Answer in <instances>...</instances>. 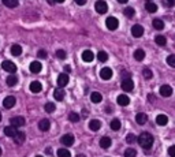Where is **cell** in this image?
I'll use <instances>...</instances> for the list:
<instances>
[{
	"label": "cell",
	"mask_w": 175,
	"mask_h": 157,
	"mask_svg": "<svg viewBox=\"0 0 175 157\" xmlns=\"http://www.w3.org/2000/svg\"><path fill=\"white\" fill-rule=\"evenodd\" d=\"M137 141H138V143L144 149H150V146L153 145V137L149 134V132H142V134H139V137L137 138Z\"/></svg>",
	"instance_id": "obj_1"
},
{
	"label": "cell",
	"mask_w": 175,
	"mask_h": 157,
	"mask_svg": "<svg viewBox=\"0 0 175 157\" xmlns=\"http://www.w3.org/2000/svg\"><path fill=\"white\" fill-rule=\"evenodd\" d=\"M105 25L109 30H116L118 26H119V21H118L115 17H108L105 19Z\"/></svg>",
	"instance_id": "obj_2"
},
{
	"label": "cell",
	"mask_w": 175,
	"mask_h": 157,
	"mask_svg": "<svg viewBox=\"0 0 175 157\" xmlns=\"http://www.w3.org/2000/svg\"><path fill=\"white\" fill-rule=\"evenodd\" d=\"M94 8H96V11H97L98 14H105L107 10H108V6H107V3L104 2V0H98V2H96Z\"/></svg>",
	"instance_id": "obj_3"
},
{
	"label": "cell",
	"mask_w": 175,
	"mask_h": 157,
	"mask_svg": "<svg viewBox=\"0 0 175 157\" xmlns=\"http://www.w3.org/2000/svg\"><path fill=\"white\" fill-rule=\"evenodd\" d=\"M10 123H11V126L16 129V127L23 126V124L26 123V120H25V118H22V116H14V118H11Z\"/></svg>",
	"instance_id": "obj_4"
},
{
	"label": "cell",
	"mask_w": 175,
	"mask_h": 157,
	"mask_svg": "<svg viewBox=\"0 0 175 157\" xmlns=\"http://www.w3.org/2000/svg\"><path fill=\"white\" fill-rule=\"evenodd\" d=\"M2 68L4 70V71H7V72H15L16 71V66L12 63V62H10V60H4L2 63Z\"/></svg>",
	"instance_id": "obj_5"
},
{
	"label": "cell",
	"mask_w": 175,
	"mask_h": 157,
	"mask_svg": "<svg viewBox=\"0 0 175 157\" xmlns=\"http://www.w3.org/2000/svg\"><path fill=\"white\" fill-rule=\"evenodd\" d=\"M68 81H70V78H68V75L66 74V72L59 74V77H57V86H59L60 89L64 88V86L68 83Z\"/></svg>",
	"instance_id": "obj_6"
},
{
	"label": "cell",
	"mask_w": 175,
	"mask_h": 157,
	"mask_svg": "<svg viewBox=\"0 0 175 157\" xmlns=\"http://www.w3.org/2000/svg\"><path fill=\"white\" fill-rule=\"evenodd\" d=\"M60 142H62V145H64V146H71L74 143V135L73 134L63 135V137L60 138Z\"/></svg>",
	"instance_id": "obj_7"
},
{
	"label": "cell",
	"mask_w": 175,
	"mask_h": 157,
	"mask_svg": "<svg viewBox=\"0 0 175 157\" xmlns=\"http://www.w3.org/2000/svg\"><path fill=\"white\" fill-rule=\"evenodd\" d=\"M100 77H101V79H104V81L111 79L112 78V70L109 68V67H104V68H101Z\"/></svg>",
	"instance_id": "obj_8"
},
{
	"label": "cell",
	"mask_w": 175,
	"mask_h": 157,
	"mask_svg": "<svg viewBox=\"0 0 175 157\" xmlns=\"http://www.w3.org/2000/svg\"><path fill=\"white\" fill-rule=\"evenodd\" d=\"M15 102H16V100H15V97H14V96H8V97H5V99L3 100V105H4L7 109L12 108L14 105H15Z\"/></svg>",
	"instance_id": "obj_9"
},
{
	"label": "cell",
	"mask_w": 175,
	"mask_h": 157,
	"mask_svg": "<svg viewBox=\"0 0 175 157\" xmlns=\"http://www.w3.org/2000/svg\"><path fill=\"white\" fill-rule=\"evenodd\" d=\"M122 89L125 92H131L134 89V82L131 81V78L130 79H123L122 81Z\"/></svg>",
	"instance_id": "obj_10"
},
{
	"label": "cell",
	"mask_w": 175,
	"mask_h": 157,
	"mask_svg": "<svg viewBox=\"0 0 175 157\" xmlns=\"http://www.w3.org/2000/svg\"><path fill=\"white\" fill-rule=\"evenodd\" d=\"M131 34L138 38V37H141L142 34H144V28H142L141 25H134L133 28H131Z\"/></svg>",
	"instance_id": "obj_11"
},
{
	"label": "cell",
	"mask_w": 175,
	"mask_h": 157,
	"mask_svg": "<svg viewBox=\"0 0 175 157\" xmlns=\"http://www.w3.org/2000/svg\"><path fill=\"white\" fill-rule=\"evenodd\" d=\"M160 94L163 97H170L172 94V88L170 85H163L160 88Z\"/></svg>",
	"instance_id": "obj_12"
},
{
	"label": "cell",
	"mask_w": 175,
	"mask_h": 157,
	"mask_svg": "<svg viewBox=\"0 0 175 157\" xmlns=\"http://www.w3.org/2000/svg\"><path fill=\"white\" fill-rule=\"evenodd\" d=\"M156 123H157L159 126H166V124L168 123V116L164 115V113L157 115V116H156Z\"/></svg>",
	"instance_id": "obj_13"
},
{
	"label": "cell",
	"mask_w": 175,
	"mask_h": 157,
	"mask_svg": "<svg viewBox=\"0 0 175 157\" xmlns=\"http://www.w3.org/2000/svg\"><path fill=\"white\" fill-rule=\"evenodd\" d=\"M49 127H51V123H49L48 119H41V120L38 122V129H40L41 131H48Z\"/></svg>",
	"instance_id": "obj_14"
},
{
	"label": "cell",
	"mask_w": 175,
	"mask_h": 157,
	"mask_svg": "<svg viewBox=\"0 0 175 157\" xmlns=\"http://www.w3.org/2000/svg\"><path fill=\"white\" fill-rule=\"evenodd\" d=\"M29 89H30V92H33V93H38V92H41V89H43V85H41L38 81H33V82L30 83Z\"/></svg>",
	"instance_id": "obj_15"
},
{
	"label": "cell",
	"mask_w": 175,
	"mask_h": 157,
	"mask_svg": "<svg viewBox=\"0 0 175 157\" xmlns=\"http://www.w3.org/2000/svg\"><path fill=\"white\" fill-rule=\"evenodd\" d=\"M41 68H43V66H41L40 62H32L29 66V70L32 72H34V74H37V72L41 71Z\"/></svg>",
	"instance_id": "obj_16"
},
{
	"label": "cell",
	"mask_w": 175,
	"mask_h": 157,
	"mask_svg": "<svg viewBox=\"0 0 175 157\" xmlns=\"http://www.w3.org/2000/svg\"><path fill=\"white\" fill-rule=\"evenodd\" d=\"M25 138H26V134H25L23 131H16L15 137H14V141H15V143L21 145V143L25 142Z\"/></svg>",
	"instance_id": "obj_17"
},
{
	"label": "cell",
	"mask_w": 175,
	"mask_h": 157,
	"mask_svg": "<svg viewBox=\"0 0 175 157\" xmlns=\"http://www.w3.org/2000/svg\"><path fill=\"white\" fill-rule=\"evenodd\" d=\"M116 101H118V104H119V105L126 107V105H129V102H130V99H129L126 94H120V96H118Z\"/></svg>",
	"instance_id": "obj_18"
},
{
	"label": "cell",
	"mask_w": 175,
	"mask_h": 157,
	"mask_svg": "<svg viewBox=\"0 0 175 157\" xmlns=\"http://www.w3.org/2000/svg\"><path fill=\"white\" fill-rule=\"evenodd\" d=\"M89 129L92 130V131H98V130L101 129V122L97 120V119H93V120H90Z\"/></svg>",
	"instance_id": "obj_19"
},
{
	"label": "cell",
	"mask_w": 175,
	"mask_h": 157,
	"mask_svg": "<svg viewBox=\"0 0 175 157\" xmlns=\"http://www.w3.org/2000/svg\"><path fill=\"white\" fill-rule=\"evenodd\" d=\"M93 58H94V55H93L92 51H84L82 52V60L86 62V63H90L93 60Z\"/></svg>",
	"instance_id": "obj_20"
},
{
	"label": "cell",
	"mask_w": 175,
	"mask_h": 157,
	"mask_svg": "<svg viewBox=\"0 0 175 157\" xmlns=\"http://www.w3.org/2000/svg\"><path fill=\"white\" fill-rule=\"evenodd\" d=\"M4 134L7 135V137H10V138H14V137H15V134H16V129H15V127H12V126L4 127Z\"/></svg>",
	"instance_id": "obj_21"
},
{
	"label": "cell",
	"mask_w": 175,
	"mask_h": 157,
	"mask_svg": "<svg viewBox=\"0 0 175 157\" xmlns=\"http://www.w3.org/2000/svg\"><path fill=\"white\" fill-rule=\"evenodd\" d=\"M111 143H112V141H111V138H109V137H103L100 139V146L103 149H108L109 146H111Z\"/></svg>",
	"instance_id": "obj_22"
},
{
	"label": "cell",
	"mask_w": 175,
	"mask_h": 157,
	"mask_svg": "<svg viewBox=\"0 0 175 157\" xmlns=\"http://www.w3.org/2000/svg\"><path fill=\"white\" fill-rule=\"evenodd\" d=\"M146 120H148V116L145 115V113L139 112V113H137V115H136V122L138 124H145V123H146Z\"/></svg>",
	"instance_id": "obj_23"
},
{
	"label": "cell",
	"mask_w": 175,
	"mask_h": 157,
	"mask_svg": "<svg viewBox=\"0 0 175 157\" xmlns=\"http://www.w3.org/2000/svg\"><path fill=\"white\" fill-rule=\"evenodd\" d=\"M5 82H7L8 86H15L16 83H18V78H16L15 74H11V75H8V77H7Z\"/></svg>",
	"instance_id": "obj_24"
},
{
	"label": "cell",
	"mask_w": 175,
	"mask_h": 157,
	"mask_svg": "<svg viewBox=\"0 0 175 157\" xmlns=\"http://www.w3.org/2000/svg\"><path fill=\"white\" fill-rule=\"evenodd\" d=\"M90 100H92V102H101V100H103V96H101V93H98V92H93L92 94H90Z\"/></svg>",
	"instance_id": "obj_25"
},
{
	"label": "cell",
	"mask_w": 175,
	"mask_h": 157,
	"mask_svg": "<svg viewBox=\"0 0 175 157\" xmlns=\"http://www.w3.org/2000/svg\"><path fill=\"white\" fill-rule=\"evenodd\" d=\"M53 97L55 100H57V101H62L63 99H64V92H63V89H56V90L53 92Z\"/></svg>",
	"instance_id": "obj_26"
},
{
	"label": "cell",
	"mask_w": 175,
	"mask_h": 157,
	"mask_svg": "<svg viewBox=\"0 0 175 157\" xmlns=\"http://www.w3.org/2000/svg\"><path fill=\"white\" fill-rule=\"evenodd\" d=\"M152 25H153V28L156 29V30H163L164 29V22L161 19H153V22H152Z\"/></svg>",
	"instance_id": "obj_27"
},
{
	"label": "cell",
	"mask_w": 175,
	"mask_h": 157,
	"mask_svg": "<svg viewBox=\"0 0 175 157\" xmlns=\"http://www.w3.org/2000/svg\"><path fill=\"white\" fill-rule=\"evenodd\" d=\"M145 10H146L148 12H156L157 11V6H156L155 3H152V2H148L146 4H145Z\"/></svg>",
	"instance_id": "obj_28"
},
{
	"label": "cell",
	"mask_w": 175,
	"mask_h": 157,
	"mask_svg": "<svg viewBox=\"0 0 175 157\" xmlns=\"http://www.w3.org/2000/svg\"><path fill=\"white\" fill-rule=\"evenodd\" d=\"M144 58H145V51L144 49H137L136 52H134V59H136V60L141 62V60H144Z\"/></svg>",
	"instance_id": "obj_29"
},
{
	"label": "cell",
	"mask_w": 175,
	"mask_h": 157,
	"mask_svg": "<svg viewBox=\"0 0 175 157\" xmlns=\"http://www.w3.org/2000/svg\"><path fill=\"white\" fill-rule=\"evenodd\" d=\"M11 53H12L14 56H19L22 53V47L21 45H18V44H15V45H12V47H11Z\"/></svg>",
	"instance_id": "obj_30"
},
{
	"label": "cell",
	"mask_w": 175,
	"mask_h": 157,
	"mask_svg": "<svg viewBox=\"0 0 175 157\" xmlns=\"http://www.w3.org/2000/svg\"><path fill=\"white\" fill-rule=\"evenodd\" d=\"M155 41H156V44L160 45V47H164V45L167 44V40H166V37H164V36H156Z\"/></svg>",
	"instance_id": "obj_31"
},
{
	"label": "cell",
	"mask_w": 175,
	"mask_h": 157,
	"mask_svg": "<svg viewBox=\"0 0 175 157\" xmlns=\"http://www.w3.org/2000/svg\"><path fill=\"white\" fill-rule=\"evenodd\" d=\"M3 4L10 8H14V7L18 6V0H3Z\"/></svg>",
	"instance_id": "obj_32"
},
{
	"label": "cell",
	"mask_w": 175,
	"mask_h": 157,
	"mask_svg": "<svg viewBox=\"0 0 175 157\" xmlns=\"http://www.w3.org/2000/svg\"><path fill=\"white\" fill-rule=\"evenodd\" d=\"M79 113H77V112H71L70 115H68V120L70 122H73V123H78L79 122Z\"/></svg>",
	"instance_id": "obj_33"
},
{
	"label": "cell",
	"mask_w": 175,
	"mask_h": 157,
	"mask_svg": "<svg viewBox=\"0 0 175 157\" xmlns=\"http://www.w3.org/2000/svg\"><path fill=\"white\" fill-rule=\"evenodd\" d=\"M57 157H71V153L68 149H59L57 150Z\"/></svg>",
	"instance_id": "obj_34"
},
{
	"label": "cell",
	"mask_w": 175,
	"mask_h": 157,
	"mask_svg": "<svg viewBox=\"0 0 175 157\" xmlns=\"http://www.w3.org/2000/svg\"><path fill=\"white\" fill-rule=\"evenodd\" d=\"M97 59H98V62H107V59H108V53H107L105 51H100V52L97 53Z\"/></svg>",
	"instance_id": "obj_35"
},
{
	"label": "cell",
	"mask_w": 175,
	"mask_h": 157,
	"mask_svg": "<svg viewBox=\"0 0 175 157\" xmlns=\"http://www.w3.org/2000/svg\"><path fill=\"white\" fill-rule=\"evenodd\" d=\"M123 14H125L127 18H131V17H134V14H136V11H134V8H133V7H126V8H125V11H123Z\"/></svg>",
	"instance_id": "obj_36"
},
{
	"label": "cell",
	"mask_w": 175,
	"mask_h": 157,
	"mask_svg": "<svg viewBox=\"0 0 175 157\" xmlns=\"http://www.w3.org/2000/svg\"><path fill=\"white\" fill-rule=\"evenodd\" d=\"M111 129L114 130V131H118V130L120 129V120L119 119H114V120L111 122Z\"/></svg>",
	"instance_id": "obj_37"
},
{
	"label": "cell",
	"mask_w": 175,
	"mask_h": 157,
	"mask_svg": "<svg viewBox=\"0 0 175 157\" xmlns=\"http://www.w3.org/2000/svg\"><path fill=\"white\" fill-rule=\"evenodd\" d=\"M136 156H137L136 149L130 148V149H126L125 150V157H136Z\"/></svg>",
	"instance_id": "obj_38"
},
{
	"label": "cell",
	"mask_w": 175,
	"mask_h": 157,
	"mask_svg": "<svg viewBox=\"0 0 175 157\" xmlns=\"http://www.w3.org/2000/svg\"><path fill=\"white\" fill-rule=\"evenodd\" d=\"M55 109H56V105H55L53 102H46V104H45V111L48 113H52Z\"/></svg>",
	"instance_id": "obj_39"
},
{
	"label": "cell",
	"mask_w": 175,
	"mask_h": 157,
	"mask_svg": "<svg viewBox=\"0 0 175 157\" xmlns=\"http://www.w3.org/2000/svg\"><path fill=\"white\" fill-rule=\"evenodd\" d=\"M142 75H144L145 79H150V78L153 77L152 70H150V68H144V70H142Z\"/></svg>",
	"instance_id": "obj_40"
},
{
	"label": "cell",
	"mask_w": 175,
	"mask_h": 157,
	"mask_svg": "<svg viewBox=\"0 0 175 157\" xmlns=\"http://www.w3.org/2000/svg\"><path fill=\"white\" fill-rule=\"evenodd\" d=\"M137 141V137L134 134H127V137H126V142L127 143H134Z\"/></svg>",
	"instance_id": "obj_41"
},
{
	"label": "cell",
	"mask_w": 175,
	"mask_h": 157,
	"mask_svg": "<svg viewBox=\"0 0 175 157\" xmlns=\"http://www.w3.org/2000/svg\"><path fill=\"white\" fill-rule=\"evenodd\" d=\"M167 64L171 67H175V55H170L167 58Z\"/></svg>",
	"instance_id": "obj_42"
},
{
	"label": "cell",
	"mask_w": 175,
	"mask_h": 157,
	"mask_svg": "<svg viewBox=\"0 0 175 157\" xmlns=\"http://www.w3.org/2000/svg\"><path fill=\"white\" fill-rule=\"evenodd\" d=\"M56 56H57L59 59H66V51L57 49V51H56Z\"/></svg>",
	"instance_id": "obj_43"
},
{
	"label": "cell",
	"mask_w": 175,
	"mask_h": 157,
	"mask_svg": "<svg viewBox=\"0 0 175 157\" xmlns=\"http://www.w3.org/2000/svg\"><path fill=\"white\" fill-rule=\"evenodd\" d=\"M168 154L171 157H175V145H172V146L168 148Z\"/></svg>",
	"instance_id": "obj_44"
},
{
	"label": "cell",
	"mask_w": 175,
	"mask_h": 157,
	"mask_svg": "<svg viewBox=\"0 0 175 157\" xmlns=\"http://www.w3.org/2000/svg\"><path fill=\"white\" fill-rule=\"evenodd\" d=\"M164 4H166L167 7H174L175 0H164Z\"/></svg>",
	"instance_id": "obj_45"
},
{
	"label": "cell",
	"mask_w": 175,
	"mask_h": 157,
	"mask_svg": "<svg viewBox=\"0 0 175 157\" xmlns=\"http://www.w3.org/2000/svg\"><path fill=\"white\" fill-rule=\"evenodd\" d=\"M37 55H38V58H41V59H43V58L45 59V58H46V52H45L44 49H40V51H38Z\"/></svg>",
	"instance_id": "obj_46"
},
{
	"label": "cell",
	"mask_w": 175,
	"mask_h": 157,
	"mask_svg": "<svg viewBox=\"0 0 175 157\" xmlns=\"http://www.w3.org/2000/svg\"><path fill=\"white\" fill-rule=\"evenodd\" d=\"M75 3L79 4V6H84V4L86 3V0H75Z\"/></svg>",
	"instance_id": "obj_47"
},
{
	"label": "cell",
	"mask_w": 175,
	"mask_h": 157,
	"mask_svg": "<svg viewBox=\"0 0 175 157\" xmlns=\"http://www.w3.org/2000/svg\"><path fill=\"white\" fill-rule=\"evenodd\" d=\"M116 2H119V3H122V4H125V3H127L129 0H116Z\"/></svg>",
	"instance_id": "obj_48"
},
{
	"label": "cell",
	"mask_w": 175,
	"mask_h": 157,
	"mask_svg": "<svg viewBox=\"0 0 175 157\" xmlns=\"http://www.w3.org/2000/svg\"><path fill=\"white\" fill-rule=\"evenodd\" d=\"M70 70H71L70 66H66V67H64V71H70Z\"/></svg>",
	"instance_id": "obj_49"
},
{
	"label": "cell",
	"mask_w": 175,
	"mask_h": 157,
	"mask_svg": "<svg viewBox=\"0 0 175 157\" xmlns=\"http://www.w3.org/2000/svg\"><path fill=\"white\" fill-rule=\"evenodd\" d=\"M46 2H48L49 4H53V3H55V0H46Z\"/></svg>",
	"instance_id": "obj_50"
},
{
	"label": "cell",
	"mask_w": 175,
	"mask_h": 157,
	"mask_svg": "<svg viewBox=\"0 0 175 157\" xmlns=\"http://www.w3.org/2000/svg\"><path fill=\"white\" fill-rule=\"evenodd\" d=\"M64 0H55V3H63Z\"/></svg>",
	"instance_id": "obj_51"
},
{
	"label": "cell",
	"mask_w": 175,
	"mask_h": 157,
	"mask_svg": "<svg viewBox=\"0 0 175 157\" xmlns=\"http://www.w3.org/2000/svg\"><path fill=\"white\" fill-rule=\"evenodd\" d=\"M77 157H86L85 154H77Z\"/></svg>",
	"instance_id": "obj_52"
},
{
	"label": "cell",
	"mask_w": 175,
	"mask_h": 157,
	"mask_svg": "<svg viewBox=\"0 0 175 157\" xmlns=\"http://www.w3.org/2000/svg\"><path fill=\"white\" fill-rule=\"evenodd\" d=\"M0 122H2V112H0Z\"/></svg>",
	"instance_id": "obj_53"
},
{
	"label": "cell",
	"mask_w": 175,
	"mask_h": 157,
	"mask_svg": "<svg viewBox=\"0 0 175 157\" xmlns=\"http://www.w3.org/2000/svg\"><path fill=\"white\" fill-rule=\"evenodd\" d=\"M0 154H2V148H0Z\"/></svg>",
	"instance_id": "obj_54"
},
{
	"label": "cell",
	"mask_w": 175,
	"mask_h": 157,
	"mask_svg": "<svg viewBox=\"0 0 175 157\" xmlns=\"http://www.w3.org/2000/svg\"><path fill=\"white\" fill-rule=\"evenodd\" d=\"M148 2H152V0H146V3H148Z\"/></svg>",
	"instance_id": "obj_55"
},
{
	"label": "cell",
	"mask_w": 175,
	"mask_h": 157,
	"mask_svg": "<svg viewBox=\"0 0 175 157\" xmlns=\"http://www.w3.org/2000/svg\"><path fill=\"white\" fill-rule=\"evenodd\" d=\"M36 157H43V156H36Z\"/></svg>",
	"instance_id": "obj_56"
}]
</instances>
